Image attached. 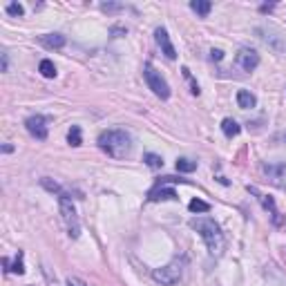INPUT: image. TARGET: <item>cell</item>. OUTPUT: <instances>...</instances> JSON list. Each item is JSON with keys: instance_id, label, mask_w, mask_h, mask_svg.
<instances>
[{"instance_id": "obj_19", "label": "cell", "mask_w": 286, "mask_h": 286, "mask_svg": "<svg viewBox=\"0 0 286 286\" xmlns=\"http://www.w3.org/2000/svg\"><path fill=\"white\" fill-rule=\"evenodd\" d=\"M177 170H179V172H192V170H197V161H192V159H179V161H177Z\"/></svg>"}, {"instance_id": "obj_1", "label": "cell", "mask_w": 286, "mask_h": 286, "mask_svg": "<svg viewBox=\"0 0 286 286\" xmlns=\"http://www.w3.org/2000/svg\"><path fill=\"white\" fill-rule=\"evenodd\" d=\"M190 226L197 230L199 235H201V239L206 241L210 255L219 257L221 253H224L226 241H224V233H221L217 221L210 219V217H195V219H190Z\"/></svg>"}, {"instance_id": "obj_6", "label": "cell", "mask_w": 286, "mask_h": 286, "mask_svg": "<svg viewBox=\"0 0 286 286\" xmlns=\"http://www.w3.org/2000/svg\"><path fill=\"white\" fill-rule=\"evenodd\" d=\"M264 175L268 177V181H271L273 186L286 190V164H268V166H264Z\"/></svg>"}, {"instance_id": "obj_4", "label": "cell", "mask_w": 286, "mask_h": 286, "mask_svg": "<svg viewBox=\"0 0 286 286\" xmlns=\"http://www.w3.org/2000/svg\"><path fill=\"white\" fill-rule=\"evenodd\" d=\"M181 275H183V260H172L168 266L156 268L152 273V277H154V282H159L161 286H172V284L179 282Z\"/></svg>"}, {"instance_id": "obj_10", "label": "cell", "mask_w": 286, "mask_h": 286, "mask_svg": "<svg viewBox=\"0 0 286 286\" xmlns=\"http://www.w3.org/2000/svg\"><path fill=\"white\" fill-rule=\"evenodd\" d=\"M248 190H251L253 195H257V199H260V201H262L264 210H268V215H271V217H273V221H275V224H277V226L282 224V219H279V213H277V208H275V201H273L271 197L262 195V192L257 190V188H251V186H248Z\"/></svg>"}, {"instance_id": "obj_23", "label": "cell", "mask_w": 286, "mask_h": 286, "mask_svg": "<svg viewBox=\"0 0 286 286\" xmlns=\"http://www.w3.org/2000/svg\"><path fill=\"white\" fill-rule=\"evenodd\" d=\"M210 58H213V61H221V58H224V52H221V50H213V52H210Z\"/></svg>"}, {"instance_id": "obj_22", "label": "cell", "mask_w": 286, "mask_h": 286, "mask_svg": "<svg viewBox=\"0 0 286 286\" xmlns=\"http://www.w3.org/2000/svg\"><path fill=\"white\" fill-rule=\"evenodd\" d=\"M23 5H18V3H9L7 5V14H12V16H23Z\"/></svg>"}, {"instance_id": "obj_16", "label": "cell", "mask_w": 286, "mask_h": 286, "mask_svg": "<svg viewBox=\"0 0 286 286\" xmlns=\"http://www.w3.org/2000/svg\"><path fill=\"white\" fill-rule=\"evenodd\" d=\"M38 72H40L45 78H54V76H56V65H54L50 58H45V61H40Z\"/></svg>"}, {"instance_id": "obj_15", "label": "cell", "mask_w": 286, "mask_h": 286, "mask_svg": "<svg viewBox=\"0 0 286 286\" xmlns=\"http://www.w3.org/2000/svg\"><path fill=\"white\" fill-rule=\"evenodd\" d=\"M190 9H192V12H197L199 16H208L210 9H213V5H210L208 0H192V3H190Z\"/></svg>"}, {"instance_id": "obj_8", "label": "cell", "mask_w": 286, "mask_h": 286, "mask_svg": "<svg viewBox=\"0 0 286 286\" xmlns=\"http://www.w3.org/2000/svg\"><path fill=\"white\" fill-rule=\"evenodd\" d=\"M45 116H40V114H34V116H29L25 121V128H27V132L31 134V137H36V139H47V126H45Z\"/></svg>"}, {"instance_id": "obj_11", "label": "cell", "mask_w": 286, "mask_h": 286, "mask_svg": "<svg viewBox=\"0 0 286 286\" xmlns=\"http://www.w3.org/2000/svg\"><path fill=\"white\" fill-rule=\"evenodd\" d=\"M40 43L45 47H50V50H61V47L65 45V36L63 34H47L40 38Z\"/></svg>"}, {"instance_id": "obj_5", "label": "cell", "mask_w": 286, "mask_h": 286, "mask_svg": "<svg viewBox=\"0 0 286 286\" xmlns=\"http://www.w3.org/2000/svg\"><path fill=\"white\" fill-rule=\"evenodd\" d=\"M143 74H145V80H148L150 90H152L154 94L159 96V99H164V101H166V99H170V85L166 83V78L154 69L152 63H145Z\"/></svg>"}, {"instance_id": "obj_2", "label": "cell", "mask_w": 286, "mask_h": 286, "mask_svg": "<svg viewBox=\"0 0 286 286\" xmlns=\"http://www.w3.org/2000/svg\"><path fill=\"white\" fill-rule=\"evenodd\" d=\"M99 145H101L103 152H107L110 156H114V159H126V156L132 152V139H130V134L123 132V130L101 132Z\"/></svg>"}, {"instance_id": "obj_14", "label": "cell", "mask_w": 286, "mask_h": 286, "mask_svg": "<svg viewBox=\"0 0 286 286\" xmlns=\"http://www.w3.org/2000/svg\"><path fill=\"white\" fill-rule=\"evenodd\" d=\"M159 199H177V192L172 188H161L156 186L152 192H150V201H159Z\"/></svg>"}, {"instance_id": "obj_12", "label": "cell", "mask_w": 286, "mask_h": 286, "mask_svg": "<svg viewBox=\"0 0 286 286\" xmlns=\"http://www.w3.org/2000/svg\"><path fill=\"white\" fill-rule=\"evenodd\" d=\"M237 103H239V107L248 110V107H255L257 105V99H255V94H253V92L239 90V92H237Z\"/></svg>"}, {"instance_id": "obj_13", "label": "cell", "mask_w": 286, "mask_h": 286, "mask_svg": "<svg viewBox=\"0 0 286 286\" xmlns=\"http://www.w3.org/2000/svg\"><path fill=\"white\" fill-rule=\"evenodd\" d=\"M221 132H224L228 139H233V137H237V134L241 132V128H239V123H237L235 118H224V121H221Z\"/></svg>"}, {"instance_id": "obj_25", "label": "cell", "mask_w": 286, "mask_h": 286, "mask_svg": "<svg viewBox=\"0 0 286 286\" xmlns=\"http://www.w3.org/2000/svg\"><path fill=\"white\" fill-rule=\"evenodd\" d=\"M183 74L190 78V72H188V69H183ZM192 85H195V88H192V94H199V85H197V83H192Z\"/></svg>"}, {"instance_id": "obj_17", "label": "cell", "mask_w": 286, "mask_h": 286, "mask_svg": "<svg viewBox=\"0 0 286 286\" xmlns=\"http://www.w3.org/2000/svg\"><path fill=\"white\" fill-rule=\"evenodd\" d=\"M67 141H69V145H74V148H78V145L83 143V139H80V128H78V126H72V128H69Z\"/></svg>"}, {"instance_id": "obj_9", "label": "cell", "mask_w": 286, "mask_h": 286, "mask_svg": "<svg viewBox=\"0 0 286 286\" xmlns=\"http://www.w3.org/2000/svg\"><path fill=\"white\" fill-rule=\"evenodd\" d=\"M154 38H156V45L161 47V52L166 54V56L170 58H177V52H175V45L170 43V36H168V31L164 29V27H156V31H154Z\"/></svg>"}, {"instance_id": "obj_24", "label": "cell", "mask_w": 286, "mask_h": 286, "mask_svg": "<svg viewBox=\"0 0 286 286\" xmlns=\"http://www.w3.org/2000/svg\"><path fill=\"white\" fill-rule=\"evenodd\" d=\"M67 286H85V284L80 282V279H76V277H69L67 279Z\"/></svg>"}, {"instance_id": "obj_18", "label": "cell", "mask_w": 286, "mask_h": 286, "mask_svg": "<svg viewBox=\"0 0 286 286\" xmlns=\"http://www.w3.org/2000/svg\"><path fill=\"white\" fill-rule=\"evenodd\" d=\"M188 208H190V213H208V210H210V203L201 201V199H192V201L188 203Z\"/></svg>"}, {"instance_id": "obj_20", "label": "cell", "mask_w": 286, "mask_h": 286, "mask_svg": "<svg viewBox=\"0 0 286 286\" xmlns=\"http://www.w3.org/2000/svg\"><path fill=\"white\" fill-rule=\"evenodd\" d=\"M143 161L150 166V168H161V166H164V159H161L159 154H152V152L145 154V156H143Z\"/></svg>"}, {"instance_id": "obj_21", "label": "cell", "mask_w": 286, "mask_h": 286, "mask_svg": "<svg viewBox=\"0 0 286 286\" xmlns=\"http://www.w3.org/2000/svg\"><path fill=\"white\" fill-rule=\"evenodd\" d=\"M12 273H18V275H23V273H25V264H23V253H18V257H16V262H14V266H12Z\"/></svg>"}, {"instance_id": "obj_7", "label": "cell", "mask_w": 286, "mask_h": 286, "mask_svg": "<svg viewBox=\"0 0 286 286\" xmlns=\"http://www.w3.org/2000/svg\"><path fill=\"white\" fill-rule=\"evenodd\" d=\"M237 65H239L244 72H253L257 65H260V54L251 47H241L239 54H237Z\"/></svg>"}, {"instance_id": "obj_3", "label": "cell", "mask_w": 286, "mask_h": 286, "mask_svg": "<svg viewBox=\"0 0 286 286\" xmlns=\"http://www.w3.org/2000/svg\"><path fill=\"white\" fill-rule=\"evenodd\" d=\"M58 206H61V215H63V221H65V228L69 237H76L80 235V224H78V215H76V208H74L72 199H69L65 192L58 195Z\"/></svg>"}]
</instances>
